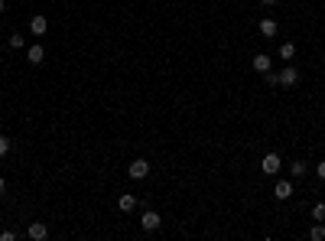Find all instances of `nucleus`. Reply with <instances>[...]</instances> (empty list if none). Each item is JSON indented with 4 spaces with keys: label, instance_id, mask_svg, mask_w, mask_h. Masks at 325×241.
<instances>
[{
    "label": "nucleus",
    "instance_id": "obj_1",
    "mask_svg": "<svg viewBox=\"0 0 325 241\" xmlns=\"http://www.w3.org/2000/svg\"><path fill=\"white\" fill-rule=\"evenodd\" d=\"M296 85H299V68L296 65L280 68V88H296Z\"/></svg>",
    "mask_w": 325,
    "mask_h": 241
},
{
    "label": "nucleus",
    "instance_id": "obj_2",
    "mask_svg": "<svg viewBox=\"0 0 325 241\" xmlns=\"http://www.w3.org/2000/svg\"><path fill=\"white\" fill-rule=\"evenodd\" d=\"M140 225H143V231H156L163 225V215H160V212H153V209H143Z\"/></svg>",
    "mask_w": 325,
    "mask_h": 241
},
{
    "label": "nucleus",
    "instance_id": "obj_3",
    "mask_svg": "<svg viewBox=\"0 0 325 241\" xmlns=\"http://www.w3.org/2000/svg\"><path fill=\"white\" fill-rule=\"evenodd\" d=\"M280 167H283L280 153H267L264 160H260V170H264V176H276V173H280Z\"/></svg>",
    "mask_w": 325,
    "mask_h": 241
},
{
    "label": "nucleus",
    "instance_id": "obj_4",
    "mask_svg": "<svg viewBox=\"0 0 325 241\" xmlns=\"http://www.w3.org/2000/svg\"><path fill=\"white\" fill-rule=\"evenodd\" d=\"M127 173H130V180H147V176H150V163L147 160H134L127 167Z\"/></svg>",
    "mask_w": 325,
    "mask_h": 241
},
{
    "label": "nucleus",
    "instance_id": "obj_5",
    "mask_svg": "<svg viewBox=\"0 0 325 241\" xmlns=\"http://www.w3.org/2000/svg\"><path fill=\"white\" fill-rule=\"evenodd\" d=\"M26 235H30V241H46V238H49V228H46L43 222H30Z\"/></svg>",
    "mask_w": 325,
    "mask_h": 241
},
{
    "label": "nucleus",
    "instance_id": "obj_6",
    "mask_svg": "<svg viewBox=\"0 0 325 241\" xmlns=\"http://www.w3.org/2000/svg\"><path fill=\"white\" fill-rule=\"evenodd\" d=\"M46 30H49V20H46L43 13H36V17H30V33H33V36H43Z\"/></svg>",
    "mask_w": 325,
    "mask_h": 241
},
{
    "label": "nucleus",
    "instance_id": "obj_7",
    "mask_svg": "<svg viewBox=\"0 0 325 241\" xmlns=\"http://www.w3.org/2000/svg\"><path fill=\"white\" fill-rule=\"evenodd\" d=\"M43 59H46V49L39 43H33L30 49H26V62H30V65H43Z\"/></svg>",
    "mask_w": 325,
    "mask_h": 241
},
{
    "label": "nucleus",
    "instance_id": "obj_8",
    "mask_svg": "<svg viewBox=\"0 0 325 241\" xmlns=\"http://www.w3.org/2000/svg\"><path fill=\"white\" fill-rule=\"evenodd\" d=\"M273 196L276 199H289V196H293V183H289V180H280V183L273 186Z\"/></svg>",
    "mask_w": 325,
    "mask_h": 241
},
{
    "label": "nucleus",
    "instance_id": "obj_9",
    "mask_svg": "<svg viewBox=\"0 0 325 241\" xmlns=\"http://www.w3.org/2000/svg\"><path fill=\"white\" fill-rule=\"evenodd\" d=\"M251 65H254V72H260V75H264L267 68H270V56H267V52H257V56H254V62H251Z\"/></svg>",
    "mask_w": 325,
    "mask_h": 241
},
{
    "label": "nucleus",
    "instance_id": "obj_10",
    "mask_svg": "<svg viewBox=\"0 0 325 241\" xmlns=\"http://www.w3.org/2000/svg\"><path fill=\"white\" fill-rule=\"evenodd\" d=\"M276 30H280V26H276V20H270V17H264V20H260V33H264L267 39L276 36Z\"/></svg>",
    "mask_w": 325,
    "mask_h": 241
},
{
    "label": "nucleus",
    "instance_id": "obj_11",
    "mask_svg": "<svg viewBox=\"0 0 325 241\" xmlns=\"http://www.w3.org/2000/svg\"><path fill=\"white\" fill-rule=\"evenodd\" d=\"M117 209H121V212H134L137 209V196H130V192H127V196H121V199H117Z\"/></svg>",
    "mask_w": 325,
    "mask_h": 241
},
{
    "label": "nucleus",
    "instance_id": "obj_12",
    "mask_svg": "<svg viewBox=\"0 0 325 241\" xmlns=\"http://www.w3.org/2000/svg\"><path fill=\"white\" fill-rule=\"evenodd\" d=\"M289 173H293V180H299V176H306V173H309V167H306L302 160H296L293 167H289Z\"/></svg>",
    "mask_w": 325,
    "mask_h": 241
},
{
    "label": "nucleus",
    "instance_id": "obj_13",
    "mask_svg": "<svg viewBox=\"0 0 325 241\" xmlns=\"http://www.w3.org/2000/svg\"><path fill=\"white\" fill-rule=\"evenodd\" d=\"M293 56H296V43H283V46H280V59L289 62Z\"/></svg>",
    "mask_w": 325,
    "mask_h": 241
},
{
    "label": "nucleus",
    "instance_id": "obj_14",
    "mask_svg": "<svg viewBox=\"0 0 325 241\" xmlns=\"http://www.w3.org/2000/svg\"><path fill=\"white\" fill-rule=\"evenodd\" d=\"M309 238H312V241H322V238H325V225H322V222H315L312 228H309Z\"/></svg>",
    "mask_w": 325,
    "mask_h": 241
},
{
    "label": "nucleus",
    "instance_id": "obj_15",
    "mask_svg": "<svg viewBox=\"0 0 325 241\" xmlns=\"http://www.w3.org/2000/svg\"><path fill=\"white\" fill-rule=\"evenodd\" d=\"M312 218H315V222H325V202H315L312 205Z\"/></svg>",
    "mask_w": 325,
    "mask_h": 241
},
{
    "label": "nucleus",
    "instance_id": "obj_16",
    "mask_svg": "<svg viewBox=\"0 0 325 241\" xmlns=\"http://www.w3.org/2000/svg\"><path fill=\"white\" fill-rule=\"evenodd\" d=\"M23 46H26V39L20 36V33H13L10 36V49H23Z\"/></svg>",
    "mask_w": 325,
    "mask_h": 241
},
{
    "label": "nucleus",
    "instance_id": "obj_17",
    "mask_svg": "<svg viewBox=\"0 0 325 241\" xmlns=\"http://www.w3.org/2000/svg\"><path fill=\"white\" fill-rule=\"evenodd\" d=\"M267 85H273V88H280V72H270V68H267Z\"/></svg>",
    "mask_w": 325,
    "mask_h": 241
},
{
    "label": "nucleus",
    "instance_id": "obj_18",
    "mask_svg": "<svg viewBox=\"0 0 325 241\" xmlns=\"http://www.w3.org/2000/svg\"><path fill=\"white\" fill-rule=\"evenodd\" d=\"M10 153V140H7V134H0V156Z\"/></svg>",
    "mask_w": 325,
    "mask_h": 241
},
{
    "label": "nucleus",
    "instance_id": "obj_19",
    "mask_svg": "<svg viewBox=\"0 0 325 241\" xmlns=\"http://www.w3.org/2000/svg\"><path fill=\"white\" fill-rule=\"evenodd\" d=\"M0 241H17V231H10V228L0 231Z\"/></svg>",
    "mask_w": 325,
    "mask_h": 241
},
{
    "label": "nucleus",
    "instance_id": "obj_20",
    "mask_svg": "<svg viewBox=\"0 0 325 241\" xmlns=\"http://www.w3.org/2000/svg\"><path fill=\"white\" fill-rule=\"evenodd\" d=\"M319 180H325V163H319Z\"/></svg>",
    "mask_w": 325,
    "mask_h": 241
},
{
    "label": "nucleus",
    "instance_id": "obj_21",
    "mask_svg": "<svg viewBox=\"0 0 325 241\" xmlns=\"http://www.w3.org/2000/svg\"><path fill=\"white\" fill-rule=\"evenodd\" d=\"M7 189V180H4V176H0V192H4Z\"/></svg>",
    "mask_w": 325,
    "mask_h": 241
},
{
    "label": "nucleus",
    "instance_id": "obj_22",
    "mask_svg": "<svg viewBox=\"0 0 325 241\" xmlns=\"http://www.w3.org/2000/svg\"><path fill=\"white\" fill-rule=\"evenodd\" d=\"M260 4H264V7H273V4H276V0H260Z\"/></svg>",
    "mask_w": 325,
    "mask_h": 241
},
{
    "label": "nucleus",
    "instance_id": "obj_23",
    "mask_svg": "<svg viewBox=\"0 0 325 241\" xmlns=\"http://www.w3.org/2000/svg\"><path fill=\"white\" fill-rule=\"evenodd\" d=\"M0 13H4V0H0Z\"/></svg>",
    "mask_w": 325,
    "mask_h": 241
}]
</instances>
